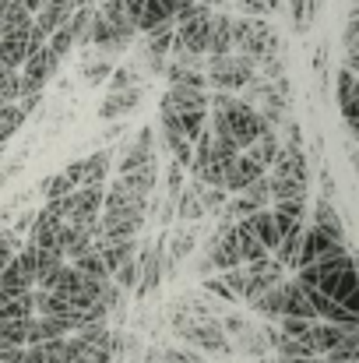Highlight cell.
Instances as JSON below:
<instances>
[{
    "instance_id": "obj_28",
    "label": "cell",
    "mask_w": 359,
    "mask_h": 363,
    "mask_svg": "<svg viewBox=\"0 0 359 363\" xmlns=\"http://www.w3.org/2000/svg\"><path fill=\"white\" fill-rule=\"evenodd\" d=\"M32 226H35V212H21V216L7 226V233H11L14 240H25V237L32 233Z\"/></svg>"
},
{
    "instance_id": "obj_29",
    "label": "cell",
    "mask_w": 359,
    "mask_h": 363,
    "mask_svg": "<svg viewBox=\"0 0 359 363\" xmlns=\"http://www.w3.org/2000/svg\"><path fill=\"white\" fill-rule=\"evenodd\" d=\"M239 11V18H271V11L261 0H233Z\"/></svg>"
},
{
    "instance_id": "obj_30",
    "label": "cell",
    "mask_w": 359,
    "mask_h": 363,
    "mask_svg": "<svg viewBox=\"0 0 359 363\" xmlns=\"http://www.w3.org/2000/svg\"><path fill=\"white\" fill-rule=\"evenodd\" d=\"M307 4L310 0H289V11H292V25L303 32L307 28Z\"/></svg>"
},
{
    "instance_id": "obj_3",
    "label": "cell",
    "mask_w": 359,
    "mask_h": 363,
    "mask_svg": "<svg viewBox=\"0 0 359 363\" xmlns=\"http://www.w3.org/2000/svg\"><path fill=\"white\" fill-rule=\"evenodd\" d=\"M268 191H271V205L275 201H296V198H307V187H310V162H307V152L292 130L289 141L278 145V155L275 162L268 166Z\"/></svg>"
},
{
    "instance_id": "obj_12",
    "label": "cell",
    "mask_w": 359,
    "mask_h": 363,
    "mask_svg": "<svg viewBox=\"0 0 359 363\" xmlns=\"http://www.w3.org/2000/svg\"><path fill=\"white\" fill-rule=\"evenodd\" d=\"M239 226L253 237V240L261 243L268 254H275L278 250V243H282V233H278V223H275V216H271V208H261V212H253V216H246V219H239Z\"/></svg>"
},
{
    "instance_id": "obj_5",
    "label": "cell",
    "mask_w": 359,
    "mask_h": 363,
    "mask_svg": "<svg viewBox=\"0 0 359 363\" xmlns=\"http://www.w3.org/2000/svg\"><path fill=\"white\" fill-rule=\"evenodd\" d=\"M278 32L271 25V18H233V53L264 64L278 57Z\"/></svg>"
},
{
    "instance_id": "obj_6",
    "label": "cell",
    "mask_w": 359,
    "mask_h": 363,
    "mask_svg": "<svg viewBox=\"0 0 359 363\" xmlns=\"http://www.w3.org/2000/svg\"><path fill=\"white\" fill-rule=\"evenodd\" d=\"M103 286L106 282H99V279H89V275H81V272H74L67 261L39 286L42 293H53V296H60L64 303H71V307H78V311H89L92 303H99V296H103Z\"/></svg>"
},
{
    "instance_id": "obj_18",
    "label": "cell",
    "mask_w": 359,
    "mask_h": 363,
    "mask_svg": "<svg viewBox=\"0 0 359 363\" xmlns=\"http://www.w3.org/2000/svg\"><path fill=\"white\" fill-rule=\"evenodd\" d=\"M99 254H103V264H106V272H110V279H113V272H120L130 257H137V250H141V243L137 240H123V243H99Z\"/></svg>"
},
{
    "instance_id": "obj_31",
    "label": "cell",
    "mask_w": 359,
    "mask_h": 363,
    "mask_svg": "<svg viewBox=\"0 0 359 363\" xmlns=\"http://www.w3.org/2000/svg\"><path fill=\"white\" fill-rule=\"evenodd\" d=\"M14 4H18V7H25L28 14H35V11L42 7V0H14Z\"/></svg>"
},
{
    "instance_id": "obj_2",
    "label": "cell",
    "mask_w": 359,
    "mask_h": 363,
    "mask_svg": "<svg viewBox=\"0 0 359 363\" xmlns=\"http://www.w3.org/2000/svg\"><path fill=\"white\" fill-rule=\"evenodd\" d=\"M208 130L215 138H226L233 141L239 152L250 148L264 130H275L268 123L261 121V113L243 103L239 96H226V92H208Z\"/></svg>"
},
{
    "instance_id": "obj_1",
    "label": "cell",
    "mask_w": 359,
    "mask_h": 363,
    "mask_svg": "<svg viewBox=\"0 0 359 363\" xmlns=\"http://www.w3.org/2000/svg\"><path fill=\"white\" fill-rule=\"evenodd\" d=\"M292 279L300 286H314L321 289L324 296H331L338 307H346L349 314H359V279H356V261H353V250H338V254H328L300 272H292Z\"/></svg>"
},
{
    "instance_id": "obj_16",
    "label": "cell",
    "mask_w": 359,
    "mask_h": 363,
    "mask_svg": "<svg viewBox=\"0 0 359 363\" xmlns=\"http://www.w3.org/2000/svg\"><path fill=\"white\" fill-rule=\"evenodd\" d=\"M113 177V148H96L81 159V184L78 187H106Z\"/></svg>"
},
{
    "instance_id": "obj_25",
    "label": "cell",
    "mask_w": 359,
    "mask_h": 363,
    "mask_svg": "<svg viewBox=\"0 0 359 363\" xmlns=\"http://www.w3.org/2000/svg\"><path fill=\"white\" fill-rule=\"evenodd\" d=\"M25 121H28V113H25L18 103H4V106H0V145L11 141Z\"/></svg>"
},
{
    "instance_id": "obj_32",
    "label": "cell",
    "mask_w": 359,
    "mask_h": 363,
    "mask_svg": "<svg viewBox=\"0 0 359 363\" xmlns=\"http://www.w3.org/2000/svg\"><path fill=\"white\" fill-rule=\"evenodd\" d=\"M261 4H264V7L271 11V14H278V11L285 7V0H261Z\"/></svg>"
},
{
    "instance_id": "obj_11",
    "label": "cell",
    "mask_w": 359,
    "mask_h": 363,
    "mask_svg": "<svg viewBox=\"0 0 359 363\" xmlns=\"http://www.w3.org/2000/svg\"><path fill=\"white\" fill-rule=\"evenodd\" d=\"M335 89H338V110H342V121L349 130H359V78L356 71L342 67L338 78H335Z\"/></svg>"
},
{
    "instance_id": "obj_13",
    "label": "cell",
    "mask_w": 359,
    "mask_h": 363,
    "mask_svg": "<svg viewBox=\"0 0 359 363\" xmlns=\"http://www.w3.org/2000/svg\"><path fill=\"white\" fill-rule=\"evenodd\" d=\"M141 99H144V92H141V89L106 92V96H103V103L96 106V117H99V121H120V117L134 113V110L141 106Z\"/></svg>"
},
{
    "instance_id": "obj_20",
    "label": "cell",
    "mask_w": 359,
    "mask_h": 363,
    "mask_svg": "<svg viewBox=\"0 0 359 363\" xmlns=\"http://www.w3.org/2000/svg\"><path fill=\"white\" fill-rule=\"evenodd\" d=\"M282 303H285V279L278 282V286H271L268 293H261L253 303H246L257 318H264V321H278L282 318Z\"/></svg>"
},
{
    "instance_id": "obj_15",
    "label": "cell",
    "mask_w": 359,
    "mask_h": 363,
    "mask_svg": "<svg viewBox=\"0 0 359 363\" xmlns=\"http://www.w3.org/2000/svg\"><path fill=\"white\" fill-rule=\"evenodd\" d=\"M310 226L314 230H321L328 240L335 243H346L349 247V240H346V223H342V216H338V208L328 201V198H317L314 201V216H310Z\"/></svg>"
},
{
    "instance_id": "obj_23",
    "label": "cell",
    "mask_w": 359,
    "mask_h": 363,
    "mask_svg": "<svg viewBox=\"0 0 359 363\" xmlns=\"http://www.w3.org/2000/svg\"><path fill=\"white\" fill-rule=\"evenodd\" d=\"M113 67H117V60H106V57H89L85 64H81V82L89 85V89H99V85H106L110 82V74H113Z\"/></svg>"
},
{
    "instance_id": "obj_22",
    "label": "cell",
    "mask_w": 359,
    "mask_h": 363,
    "mask_svg": "<svg viewBox=\"0 0 359 363\" xmlns=\"http://www.w3.org/2000/svg\"><path fill=\"white\" fill-rule=\"evenodd\" d=\"M25 28H32V14L25 7H18L14 0H0V35L25 32Z\"/></svg>"
},
{
    "instance_id": "obj_4",
    "label": "cell",
    "mask_w": 359,
    "mask_h": 363,
    "mask_svg": "<svg viewBox=\"0 0 359 363\" xmlns=\"http://www.w3.org/2000/svg\"><path fill=\"white\" fill-rule=\"evenodd\" d=\"M219 279L229 286V293H233L237 303H253L261 293H268L271 286H278V282L285 279V268H282L275 257H268V261H257V264L229 268V272H222Z\"/></svg>"
},
{
    "instance_id": "obj_19",
    "label": "cell",
    "mask_w": 359,
    "mask_h": 363,
    "mask_svg": "<svg viewBox=\"0 0 359 363\" xmlns=\"http://www.w3.org/2000/svg\"><path fill=\"white\" fill-rule=\"evenodd\" d=\"M278 145H282V138H278V130H264L250 148H243V155L250 159V162H257L264 173H268V166L275 162V155H278Z\"/></svg>"
},
{
    "instance_id": "obj_7",
    "label": "cell",
    "mask_w": 359,
    "mask_h": 363,
    "mask_svg": "<svg viewBox=\"0 0 359 363\" xmlns=\"http://www.w3.org/2000/svg\"><path fill=\"white\" fill-rule=\"evenodd\" d=\"M250 82H257V64L246 60V57H239V53L208 57V60H205V89H208V92L237 96Z\"/></svg>"
},
{
    "instance_id": "obj_24",
    "label": "cell",
    "mask_w": 359,
    "mask_h": 363,
    "mask_svg": "<svg viewBox=\"0 0 359 363\" xmlns=\"http://www.w3.org/2000/svg\"><path fill=\"white\" fill-rule=\"evenodd\" d=\"M183 187H187V169L169 159V162H166V173H162V198H166V201H176V198L183 194Z\"/></svg>"
},
{
    "instance_id": "obj_8",
    "label": "cell",
    "mask_w": 359,
    "mask_h": 363,
    "mask_svg": "<svg viewBox=\"0 0 359 363\" xmlns=\"http://www.w3.org/2000/svg\"><path fill=\"white\" fill-rule=\"evenodd\" d=\"M173 328H176V335L183 339V342H190V346H198V350H205V353H233V346H229V335L222 332V325H219V318H198V314H190V318H173Z\"/></svg>"
},
{
    "instance_id": "obj_27",
    "label": "cell",
    "mask_w": 359,
    "mask_h": 363,
    "mask_svg": "<svg viewBox=\"0 0 359 363\" xmlns=\"http://www.w3.org/2000/svg\"><path fill=\"white\" fill-rule=\"evenodd\" d=\"M120 89H137V71H134L130 64L113 67V74H110V82H106V92H120Z\"/></svg>"
},
{
    "instance_id": "obj_26",
    "label": "cell",
    "mask_w": 359,
    "mask_h": 363,
    "mask_svg": "<svg viewBox=\"0 0 359 363\" xmlns=\"http://www.w3.org/2000/svg\"><path fill=\"white\" fill-rule=\"evenodd\" d=\"M39 191H42V198L46 201H60V198H67L71 191H74V184L64 177V169L60 173H53V177H46L42 184H39Z\"/></svg>"
},
{
    "instance_id": "obj_17",
    "label": "cell",
    "mask_w": 359,
    "mask_h": 363,
    "mask_svg": "<svg viewBox=\"0 0 359 363\" xmlns=\"http://www.w3.org/2000/svg\"><path fill=\"white\" fill-rule=\"evenodd\" d=\"M226 53H233V14L215 11L212 39H208V57H226Z\"/></svg>"
},
{
    "instance_id": "obj_9",
    "label": "cell",
    "mask_w": 359,
    "mask_h": 363,
    "mask_svg": "<svg viewBox=\"0 0 359 363\" xmlns=\"http://www.w3.org/2000/svg\"><path fill=\"white\" fill-rule=\"evenodd\" d=\"M60 205H64V223L96 226L103 212V187H74L67 198H60Z\"/></svg>"
},
{
    "instance_id": "obj_10",
    "label": "cell",
    "mask_w": 359,
    "mask_h": 363,
    "mask_svg": "<svg viewBox=\"0 0 359 363\" xmlns=\"http://www.w3.org/2000/svg\"><path fill=\"white\" fill-rule=\"evenodd\" d=\"M338 250H346V243L328 240L321 230H314V226L307 223V226H303L300 250H296V261H292V272H300V268H307V264H314V261H321V257H328V254H338Z\"/></svg>"
},
{
    "instance_id": "obj_14",
    "label": "cell",
    "mask_w": 359,
    "mask_h": 363,
    "mask_svg": "<svg viewBox=\"0 0 359 363\" xmlns=\"http://www.w3.org/2000/svg\"><path fill=\"white\" fill-rule=\"evenodd\" d=\"M264 177V169L257 166V162H250L243 152H239L237 159L226 166V173H222V191L233 198V194H239V191H246L253 180H261Z\"/></svg>"
},
{
    "instance_id": "obj_21",
    "label": "cell",
    "mask_w": 359,
    "mask_h": 363,
    "mask_svg": "<svg viewBox=\"0 0 359 363\" xmlns=\"http://www.w3.org/2000/svg\"><path fill=\"white\" fill-rule=\"evenodd\" d=\"M74 272H81V275H89V279H99V282H110V272H106V264H103V254H99V247L92 243L89 250H81L78 257H71L67 261Z\"/></svg>"
}]
</instances>
